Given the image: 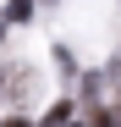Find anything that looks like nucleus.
Segmentation results:
<instances>
[{
    "instance_id": "obj_1",
    "label": "nucleus",
    "mask_w": 121,
    "mask_h": 127,
    "mask_svg": "<svg viewBox=\"0 0 121 127\" xmlns=\"http://www.w3.org/2000/svg\"><path fill=\"white\" fill-rule=\"evenodd\" d=\"M28 11H33V0H6V22H22Z\"/></svg>"
},
{
    "instance_id": "obj_2",
    "label": "nucleus",
    "mask_w": 121,
    "mask_h": 127,
    "mask_svg": "<svg viewBox=\"0 0 121 127\" xmlns=\"http://www.w3.org/2000/svg\"><path fill=\"white\" fill-rule=\"evenodd\" d=\"M88 127H121V122H110V111H94V116H88Z\"/></svg>"
},
{
    "instance_id": "obj_3",
    "label": "nucleus",
    "mask_w": 121,
    "mask_h": 127,
    "mask_svg": "<svg viewBox=\"0 0 121 127\" xmlns=\"http://www.w3.org/2000/svg\"><path fill=\"white\" fill-rule=\"evenodd\" d=\"M66 127H77V122H66Z\"/></svg>"
}]
</instances>
